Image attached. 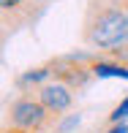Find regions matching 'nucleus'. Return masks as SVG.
<instances>
[{"instance_id": "nucleus-1", "label": "nucleus", "mask_w": 128, "mask_h": 133, "mask_svg": "<svg viewBox=\"0 0 128 133\" xmlns=\"http://www.w3.org/2000/svg\"><path fill=\"white\" fill-rule=\"evenodd\" d=\"M125 5L123 0H87L82 16V44L93 54H106L125 41Z\"/></svg>"}, {"instance_id": "nucleus-2", "label": "nucleus", "mask_w": 128, "mask_h": 133, "mask_svg": "<svg viewBox=\"0 0 128 133\" xmlns=\"http://www.w3.org/2000/svg\"><path fill=\"white\" fill-rule=\"evenodd\" d=\"M5 125L11 128H19L27 133H54L57 122L63 117H54V114L38 101L35 92H19L8 106H5Z\"/></svg>"}, {"instance_id": "nucleus-3", "label": "nucleus", "mask_w": 128, "mask_h": 133, "mask_svg": "<svg viewBox=\"0 0 128 133\" xmlns=\"http://www.w3.org/2000/svg\"><path fill=\"white\" fill-rule=\"evenodd\" d=\"M93 57L95 54H57V57L46 60V65H49V74L54 82L65 84V87H71L74 92H82L84 87H87L90 82L95 79L93 74Z\"/></svg>"}, {"instance_id": "nucleus-4", "label": "nucleus", "mask_w": 128, "mask_h": 133, "mask_svg": "<svg viewBox=\"0 0 128 133\" xmlns=\"http://www.w3.org/2000/svg\"><path fill=\"white\" fill-rule=\"evenodd\" d=\"M46 11L38 0H0V25H3V41L22 27H33Z\"/></svg>"}, {"instance_id": "nucleus-5", "label": "nucleus", "mask_w": 128, "mask_h": 133, "mask_svg": "<svg viewBox=\"0 0 128 133\" xmlns=\"http://www.w3.org/2000/svg\"><path fill=\"white\" fill-rule=\"evenodd\" d=\"M35 95H38V101L49 109L54 117H65V114L74 109V103H76V92L71 87H65V84L54 82V79L41 84V87L35 90Z\"/></svg>"}, {"instance_id": "nucleus-6", "label": "nucleus", "mask_w": 128, "mask_h": 133, "mask_svg": "<svg viewBox=\"0 0 128 133\" xmlns=\"http://www.w3.org/2000/svg\"><path fill=\"white\" fill-rule=\"evenodd\" d=\"M93 74L95 76H120V79H128V68L125 65L114 63V60H106V57H101V54L93 57Z\"/></svg>"}, {"instance_id": "nucleus-7", "label": "nucleus", "mask_w": 128, "mask_h": 133, "mask_svg": "<svg viewBox=\"0 0 128 133\" xmlns=\"http://www.w3.org/2000/svg\"><path fill=\"white\" fill-rule=\"evenodd\" d=\"M125 119H128V95L112 109V114H109V125H120V122H125Z\"/></svg>"}, {"instance_id": "nucleus-8", "label": "nucleus", "mask_w": 128, "mask_h": 133, "mask_svg": "<svg viewBox=\"0 0 128 133\" xmlns=\"http://www.w3.org/2000/svg\"><path fill=\"white\" fill-rule=\"evenodd\" d=\"M106 133H128V125H125V122H120V125H109Z\"/></svg>"}, {"instance_id": "nucleus-9", "label": "nucleus", "mask_w": 128, "mask_h": 133, "mask_svg": "<svg viewBox=\"0 0 128 133\" xmlns=\"http://www.w3.org/2000/svg\"><path fill=\"white\" fill-rule=\"evenodd\" d=\"M0 133H27V130H19V128H11V125H3Z\"/></svg>"}, {"instance_id": "nucleus-10", "label": "nucleus", "mask_w": 128, "mask_h": 133, "mask_svg": "<svg viewBox=\"0 0 128 133\" xmlns=\"http://www.w3.org/2000/svg\"><path fill=\"white\" fill-rule=\"evenodd\" d=\"M123 5H125V16H128V0H123Z\"/></svg>"}, {"instance_id": "nucleus-11", "label": "nucleus", "mask_w": 128, "mask_h": 133, "mask_svg": "<svg viewBox=\"0 0 128 133\" xmlns=\"http://www.w3.org/2000/svg\"><path fill=\"white\" fill-rule=\"evenodd\" d=\"M38 3H44V5H49V3H52V0H38Z\"/></svg>"}]
</instances>
